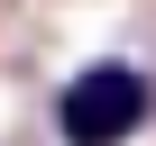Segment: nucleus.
I'll return each mask as SVG.
<instances>
[{
	"instance_id": "1",
	"label": "nucleus",
	"mask_w": 156,
	"mask_h": 146,
	"mask_svg": "<svg viewBox=\"0 0 156 146\" xmlns=\"http://www.w3.org/2000/svg\"><path fill=\"white\" fill-rule=\"evenodd\" d=\"M147 119H156V73L129 64V55L73 64L64 91H55V137H64V146H129Z\"/></svg>"
}]
</instances>
